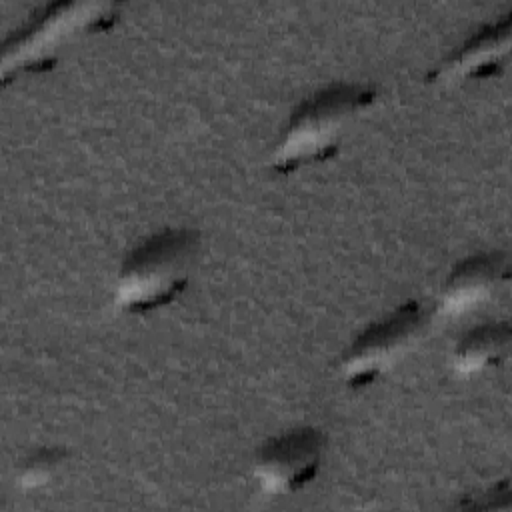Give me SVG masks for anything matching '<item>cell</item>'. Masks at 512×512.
<instances>
[{
    "mask_svg": "<svg viewBox=\"0 0 512 512\" xmlns=\"http://www.w3.org/2000/svg\"><path fill=\"white\" fill-rule=\"evenodd\" d=\"M510 324L488 322L468 330L454 348V368L460 374H478L494 368L508 354Z\"/></svg>",
    "mask_w": 512,
    "mask_h": 512,
    "instance_id": "ba28073f",
    "label": "cell"
},
{
    "mask_svg": "<svg viewBox=\"0 0 512 512\" xmlns=\"http://www.w3.org/2000/svg\"><path fill=\"white\" fill-rule=\"evenodd\" d=\"M198 244L190 228H164L148 236L122 262L114 304L130 314L170 304L188 284Z\"/></svg>",
    "mask_w": 512,
    "mask_h": 512,
    "instance_id": "7a4b0ae2",
    "label": "cell"
},
{
    "mask_svg": "<svg viewBox=\"0 0 512 512\" xmlns=\"http://www.w3.org/2000/svg\"><path fill=\"white\" fill-rule=\"evenodd\" d=\"M324 452L320 430L302 426L268 440L254 464V478L262 492L284 496L304 488L318 472Z\"/></svg>",
    "mask_w": 512,
    "mask_h": 512,
    "instance_id": "5b68a950",
    "label": "cell"
},
{
    "mask_svg": "<svg viewBox=\"0 0 512 512\" xmlns=\"http://www.w3.org/2000/svg\"><path fill=\"white\" fill-rule=\"evenodd\" d=\"M64 462V450L60 448H40L30 454L20 468V484L26 488H38L52 480Z\"/></svg>",
    "mask_w": 512,
    "mask_h": 512,
    "instance_id": "9c48e42d",
    "label": "cell"
},
{
    "mask_svg": "<svg viewBox=\"0 0 512 512\" xmlns=\"http://www.w3.org/2000/svg\"><path fill=\"white\" fill-rule=\"evenodd\" d=\"M116 10V4L106 2H54L42 8L6 40L2 74L48 66L62 48L82 34L112 24Z\"/></svg>",
    "mask_w": 512,
    "mask_h": 512,
    "instance_id": "3957f363",
    "label": "cell"
},
{
    "mask_svg": "<svg viewBox=\"0 0 512 512\" xmlns=\"http://www.w3.org/2000/svg\"><path fill=\"white\" fill-rule=\"evenodd\" d=\"M428 312L420 302H404L366 326L340 358L338 372L348 386H366L392 370L420 340Z\"/></svg>",
    "mask_w": 512,
    "mask_h": 512,
    "instance_id": "277c9868",
    "label": "cell"
},
{
    "mask_svg": "<svg viewBox=\"0 0 512 512\" xmlns=\"http://www.w3.org/2000/svg\"><path fill=\"white\" fill-rule=\"evenodd\" d=\"M508 274V260L500 252H482L458 262L446 276L438 312L446 318L468 314L482 306Z\"/></svg>",
    "mask_w": 512,
    "mask_h": 512,
    "instance_id": "8992f818",
    "label": "cell"
},
{
    "mask_svg": "<svg viewBox=\"0 0 512 512\" xmlns=\"http://www.w3.org/2000/svg\"><path fill=\"white\" fill-rule=\"evenodd\" d=\"M368 84L338 82L304 98L290 114L274 150L272 170L290 174L330 156L348 126L374 104Z\"/></svg>",
    "mask_w": 512,
    "mask_h": 512,
    "instance_id": "6da1fadb",
    "label": "cell"
},
{
    "mask_svg": "<svg viewBox=\"0 0 512 512\" xmlns=\"http://www.w3.org/2000/svg\"><path fill=\"white\" fill-rule=\"evenodd\" d=\"M510 48V16L478 28L432 72L434 82L452 84L496 74Z\"/></svg>",
    "mask_w": 512,
    "mask_h": 512,
    "instance_id": "52a82bcc",
    "label": "cell"
}]
</instances>
